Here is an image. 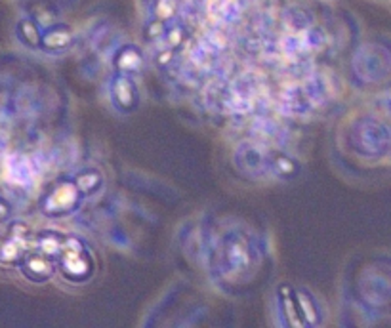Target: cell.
<instances>
[{"instance_id": "obj_3", "label": "cell", "mask_w": 391, "mask_h": 328, "mask_svg": "<svg viewBox=\"0 0 391 328\" xmlns=\"http://www.w3.org/2000/svg\"><path fill=\"white\" fill-rule=\"evenodd\" d=\"M73 187L71 185H62L60 189H55L46 200V210H55V208H67L71 205V200H73Z\"/></svg>"}, {"instance_id": "obj_8", "label": "cell", "mask_w": 391, "mask_h": 328, "mask_svg": "<svg viewBox=\"0 0 391 328\" xmlns=\"http://www.w3.org/2000/svg\"><path fill=\"white\" fill-rule=\"evenodd\" d=\"M176 8H177L176 0H159V2H157V6H155V12H157L159 17L166 19V17H170V15H174Z\"/></svg>"}, {"instance_id": "obj_6", "label": "cell", "mask_w": 391, "mask_h": 328, "mask_svg": "<svg viewBox=\"0 0 391 328\" xmlns=\"http://www.w3.org/2000/svg\"><path fill=\"white\" fill-rule=\"evenodd\" d=\"M71 40V35L67 29H52L48 31L44 38H42V42L46 48L50 50H58V48H63L65 44H69Z\"/></svg>"}, {"instance_id": "obj_2", "label": "cell", "mask_w": 391, "mask_h": 328, "mask_svg": "<svg viewBox=\"0 0 391 328\" xmlns=\"http://www.w3.org/2000/svg\"><path fill=\"white\" fill-rule=\"evenodd\" d=\"M25 244H21L16 239L10 236L6 243L0 246V261L2 264H17L19 259L24 258Z\"/></svg>"}, {"instance_id": "obj_9", "label": "cell", "mask_w": 391, "mask_h": 328, "mask_svg": "<svg viewBox=\"0 0 391 328\" xmlns=\"http://www.w3.org/2000/svg\"><path fill=\"white\" fill-rule=\"evenodd\" d=\"M10 216V206L6 200L0 198V221H4Z\"/></svg>"}, {"instance_id": "obj_7", "label": "cell", "mask_w": 391, "mask_h": 328, "mask_svg": "<svg viewBox=\"0 0 391 328\" xmlns=\"http://www.w3.org/2000/svg\"><path fill=\"white\" fill-rule=\"evenodd\" d=\"M40 252L46 256H54L60 252V241L54 235H46L40 239Z\"/></svg>"}, {"instance_id": "obj_5", "label": "cell", "mask_w": 391, "mask_h": 328, "mask_svg": "<svg viewBox=\"0 0 391 328\" xmlns=\"http://www.w3.org/2000/svg\"><path fill=\"white\" fill-rule=\"evenodd\" d=\"M17 33H19V37H21V40H24L25 44H29V46L40 44L39 27H37V23L31 21V19H24V21L19 23Z\"/></svg>"}, {"instance_id": "obj_1", "label": "cell", "mask_w": 391, "mask_h": 328, "mask_svg": "<svg viewBox=\"0 0 391 328\" xmlns=\"http://www.w3.org/2000/svg\"><path fill=\"white\" fill-rule=\"evenodd\" d=\"M21 269L31 281H46L54 273L52 261L46 258V254H25L21 259Z\"/></svg>"}, {"instance_id": "obj_4", "label": "cell", "mask_w": 391, "mask_h": 328, "mask_svg": "<svg viewBox=\"0 0 391 328\" xmlns=\"http://www.w3.org/2000/svg\"><path fill=\"white\" fill-rule=\"evenodd\" d=\"M8 172L10 175L16 180V182H29L33 175V170H31V164H29V160L25 159H19V157H14V159H10L8 162Z\"/></svg>"}]
</instances>
